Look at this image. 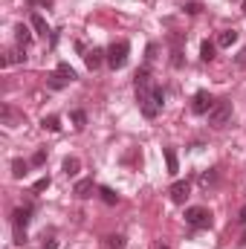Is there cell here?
I'll list each match as a JSON object with an SVG mask.
<instances>
[{
	"label": "cell",
	"mask_w": 246,
	"mask_h": 249,
	"mask_svg": "<svg viewBox=\"0 0 246 249\" xmlns=\"http://www.w3.org/2000/svg\"><path fill=\"white\" fill-rule=\"evenodd\" d=\"M162 105H165V90L154 84L151 96H148V99L139 105V110H142V116H145V119H157V116L162 113Z\"/></svg>",
	"instance_id": "obj_1"
},
{
	"label": "cell",
	"mask_w": 246,
	"mask_h": 249,
	"mask_svg": "<svg viewBox=\"0 0 246 249\" xmlns=\"http://www.w3.org/2000/svg\"><path fill=\"white\" fill-rule=\"evenodd\" d=\"M232 122V102L229 99H217L214 107L209 110V124L211 127H226Z\"/></svg>",
	"instance_id": "obj_2"
},
{
	"label": "cell",
	"mask_w": 246,
	"mask_h": 249,
	"mask_svg": "<svg viewBox=\"0 0 246 249\" xmlns=\"http://www.w3.org/2000/svg\"><path fill=\"white\" fill-rule=\"evenodd\" d=\"M185 223L194 226V229H209L211 226V212L203 209V206H188L185 209Z\"/></svg>",
	"instance_id": "obj_3"
},
{
	"label": "cell",
	"mask_w": 246,
	"mask_h": 249,
	"mask_svg": "<svg viewBox=\"0 0 246 249\" xmlns=\"http://www.w3.org/2000/svg\"><path fill=\"white\" fill-rule=\"evenodd\" d=\"M127 53H130V44L127 41L110 44V50H107V67L110 70H122L124 64H127Z\"/></svg>",
	"instance_id": "obj_4"
},
{
	"label": "cell",
	"mask_w": 246,
	"mask_h": 249,
	"mask_svg": "<svg viewBox=\"0 0 246 249\" xmlns=\"http://www.w3.org/2000/svg\"><path fill=\"white\" fill-rule=\"evenodd\" d=\"M214 102H217V99H214L211 93L197 90V93H194V102H191V110H194L197 116H209V110L214 107Z\"/></svg>",
	"instance_id": "obj_5"
},
{
	"label": "cell",
	"mask_w": 246,
	"mask_h": 249,
	"mask_svg": "<svg viewBox=\"0 0 246 249\" xmlns=\"http://www.w3.org/2000/svg\"><path fill=\"white\" fill-rule=\"evenodd\" d=\"M29 220H32V206H18V209L12 212V226H15V229H26Z\"/></svg>",
	"instance_id": "obj_6"
},
{
	"label": "cell",
	"mask_w": 246,
	"mask_h": 249,
	"mask_svg": "<svg viewBox=\"0 0 246 249\" xmlns=\"http://www.w3.org/2000/svg\"><path fill=\"white\" fill-rule=\"evenodd\" d=\"M188 191H191V183H188V180H177L174 186L168 188V194H171V200H174L177 206H183L185 200H188Z\"/></svg>",
	"instance_id": "obj_7"
},
{
	"label": "cell",
	"mask_w": 246,
	"mask_h": 249,
	"mask_svg": "<svg viewBox=\"0 0 246 249\" xmlns=\"http://www.w3.org/2000/svg\"><path fill=\"white\" fill-rule=\"evenodd\" d=\"M93 191H99L96 183H93V177H87V180H78L75 188H72V194L78 197V200H87V197H93Z\"/></svg>",
	"instance_id": "obj_8"
},
{
	"label": "cell",
	"mask_w": 246,
	"mask_h": 249,
	"mask_svg": "<svg viewBox=\"0 0 246 249\" xmlns=\"http://www.w3.org/2000/svg\"><path fill=\"white\" fill-rule=\"evenodd\" d=\"M105 61H107V53H105V50H99V47H93V50L84 55V64H87L90 70H99Z\"/></svg>",
	"instance_id": "obj_9"
},
{
	"label": "cell",
	"mask_w": 246,
	"mask_h": 249,
	"mask_svg": "<svg viewBox=\"0 0 246 249\" xmlns=\"http://www.w3.org/2000/svg\"><path fill=\"white\" fill-rule=\"evenodd\" d=\"M3 67H9V64H26V47H15V50H9L3 58H0Z\"/></svg>",
	"instance_id": "obj_10"
},
{
	"label": "cell",
	"mask_w": 246,
	"mask_h": 249,
	"mask_svg": "<svg viewBox=\"0 0 246 249\" xmlns=\"http://www.w3.org/2000/svg\"><path fill=\"white\" fill-rule=\"evenodd\" d=\"M171 44H174V50H171V67H174V70H180V67H183V38H180V35H174V38H171Z\"/></svg>",
	"instance_id": "obj_11"
},
{
	"label": "cell",
	"mask_w": 246,
	"mask_h": 249,
	"mask_svg": "<svg viewBox=\"0 0 246 249\" xmlns=\"http://www.w3.org/2000/svg\"><path fill=\"white\" fill-rule=\"evenodd\" d=\"M29 23H32V29H35L38 35H47V32H50V26H47V18H44L41 12H32V15H29Z\"/></svg>",
	"instance_id": "obj_12"
},
{
	"label": "cell",
	"mask_w": 246,
	"mask_h": 249,
	"mask_svg": "<svg viewBox=\"0 0 246 249\" xmlns=\"http://www.w3.org/2000/svg\"><path fill=\"white\" fill-rule=\"evenodd\" d=\"M0 116H3V124H9V127H15V124L23 122V113H15L9 105H3V110H0Z\"/></svg>",
	"instance_id": "obj_13"
},
{
	"label": "cell",
	"mask_w": 246,
	"mask_h": 249,
	"mask_svg": "<svg viewBox=\"0 0 246 249\" xmlns=\"http://www.w3.org/2000/svg\"><path fill=\"white\" fill-rule=\"evenodd\" d=\"M15 38H18V47H29V44H32V32H29L23 23L15 26Z\"/></svg>",
	"instance_id": "obj_14"
},
{
	"label": "cell",
	"mask_w": 246,
	"mask_h": 249,
	"mask_svg": "<svg viewBox=\"0 0 246 249\" xmlns=\"http://www.w3.org/2000/svg\"><path fill=\"white\" fill-rule=\"evenodd\" d=\"M29 165H32V162H26V160H15V162H12V177H15V180H23V177L29 174Z\"/></svg>",
	"instance_id": "obj_15"
},
{
	"label": "cell",
	"mask_w": 246,
	"mask_h": 249,
	"mask_svg": "<svg viewBox=\"0 0 246 249\" xmlns=\"http://www.w3.org/2000/svg\"><path fill=\"white\" fill-rule=\"evenodd\" d=\"M232 44H238V32L235 29H223L217 35V47H232Z\"/></svg>",
	"instance_id": "obj_16"
},
{
	"label": "cell",
	"mask_w": 246,
	"mask_h": 249,
	"mask_svg": "<svg viewBox=\"0 0 246 249\" xmlns=\"http://www.w3.org/2000/svg\"><path fill=\"white\" fill-rule=\"evenodd\" d=\"M165 165H168V174H177L180 171V162H177V151L174 148H165Z\"/></svg>",
	"instance_id": "obj_17"
},
{
	"label": "cell",
	"mask_w": 246,
	"mask_h": 249,
	"mask_svg": "<svg viewBox=\"0 0 246 249\" xmlns=\"http://www.w3.org/2000/svg\"><path fill=\"white\" fill-rule=\"evenodd\" d=\"M99 197H102L107 206H116V203H119V194H116L110 186H99Z\"/></svg>",
	"instance_id": "obj_18"
},
{
	"label": "cell",
	"mask_w": 246,
	"mask_h": 249,
	"mask_svg": "<svg viewBox=\"0 0 246 249\" xmlns=\"http://www.w3.org/2000/svg\"><path fill=\"white\" fill-rule=\"evenodd\" d=\"M47 84H50V87H53V90H64V87H67V84H70V81H67V78H64L61 72H58V70H55V72H50V75H47Z\"/></svg>",
	"instance_id": "obj_19"
},
{
	"label": "cell",
	"mask_w": 246,
	"mask_h": 249,
	"mask_svg": "<svg viewBox=\"0 0 246 249\" xmlns=\"http://www.w3.org/2000/svg\"><path fill=\"white\" fill-rule=\"evenodd\" d=\"M78 168H81L78 157H67V160H64V174H67V177H75V174H78Z\"/></svg>",
	"instance_id": "obj_20"
},
{
	"label": "cell",
	"mask_w": 246,
	"mask_h": 249,
	"mask_svg": "<svg viewBox=\"0 0 246 249\" xmlns=\"http://www.w3.org/2000/svg\"><path fill=\"white\" fill-rule=\"evenodd\" d=\"M214 50H217V44H211V41H203V44H200V58L209 64L211 58H214Z\"/></svg>",
	"instance_id": "obj_21"
},
{
	"label": "cell",
	"mask_w": 246,
	"mask_h": 249,
	"mask_svg": "<svg viewBox=\"0 0 246 249\" xmlns=\"http://www.w3.org/2000/svg\"><path fill=\"white\" fill-rule=\"evenodd\" d=\"M41 127L55 133V130H61V119H58V116H44V119H41Z\"/></svg>",
	"instance_id": "obj_22"
},
{
	"label": "cell",
	"mask_w": 246,
	"mask_h": 249,
	"mask_svg": "<svg viewBox=\"0 0 246 249\" xmlns=\"http://www.w3.org/2000/svg\"><path fill=\"white\" fill-rule=\"evenodd\" d=\"M58 72H61V75L67 78V81H70V84H72V81L78 78V72H75V70H72V67H70L67 61H61V64H58Z\"/></svg>",
	"instance_id": "obj_23"
},
{
	"label": "cell",
	"mask_w": 246,
	"mask_h": 249,
	"mask_svg": "<svg viewBox=\"0 0 246 249\" xmlns=\"http://www.w3.org/2000/svg\"><path fill=\"white\" fill-rule=\"evenodd\" d=\"M70 119H72V124L81 130V127L87 124V113H84V110H72V113H70Z\"/></svg>",
	"instance_id": "obj_24"
},
{
	"label": "cell",
	"mask_w": 246,
	"mask_h": 249,
	"mask_svg": "<svg viewBox=\"0 0 246 249\" xmlns=\"http://www.w3.org/2000/svg\"><path fill=\"white\" fill-rule=\"evenodd\" d=\"M107 249H124V238L122 235H110L107 238Z\"/></svg>",
	"instance_id": "obj_25"
},
{
	"label": "cell",
	"mask_w": 246,
	"mask_h": 249,
	"mask_svg": "<svg viewBox=\"0 0 246 249\" xmlns=\"http://www.w3.org/2000/svg\"><path fill=\"white\" fill-rule=\"evenodd\" d=\"M29 162H32V165H44V162H47V148H41V151H35Z\"/></svg>",
	"instance_id": "obj_26"
},
{
	"label": "cell",
	"mask_w": 246,
	"mask_h": 249,
	"mask_svg": "<svg viewBox=\"0 0 246 249\" xmlns=\"http://www.w3.org/2000/svg\"><path fill=\"white\" fill-rule=\"evenodd\" d=\"M32 9H53L55 6V0H26Z\"/></svg>",
	"instance_id": "obj_27"
},
{
	"label": "cell",
	"mask_w": 246,
	"mask_h": 249,
	"mask_svg": "<svg viewBox=\"0 0 246 249\" xmlns=\"http://www.w3.org/2000/svg\"><path fill=\"white\" fill-rule=\"evenodd\" d=\"M41 247H44V249H55V247H58L55 235H47V232H44V238H41Z\"/></svg>",
	"instance_id": "obj_28"
},
{
	"label": "cell",
	"mask_w": 246,
	"mask_h": 249,
	"mask_svg": "<svg viewBox=\"0 0 246 249\" xmlns=\"http://www.w3.org/2000/svg\"><path fill=\"white\" fill-rule=\"evenodd\" d=\"M214 180H217V171H214V168H211V171H209V174H203V177H200V183H203V186H206V188L211 186V183H214Z\"/></svg>",
	"instance_id": "obj_29"
},
{
	"label": "cell",
	"mask_w": 246,
	"mask_h": 249,
	"mask_svg": "<svg viewBox=\"0 0 246 249\" xmlns=\"http://www.w3.org/2000/svg\"><path fill=\"white\" fill-rule=\"evenodd\" d=\"M47 188H50V177H41V180H38V183L32 186V191L38 194V191H47Z\"/></svg>",
	"instance_id": "obj_30"
},
{
	"label": "cell",
	"mask_w": 246,
	"mask_h": 249,
	"mask_svg": "<svg viewBox=\"0 0 246 249\" xmlns=\"http://www.w3.org/2000/svg\"><path fill=\"white\" fill-rule=\"evenodd\" d=\"M183 9L188 12V15H197V12H200V6H197V3H185Z\"/></svg>",
	"instance_id": "obj_31"
},
{
	"label": "cell",
	"mask_w": 246,
	"mask_h": 249,
	"mask_svg": "<svg viewBox=\"0 0 246 249\" xmlns=\"http://www.w3.org/2000/svg\"><path fill=\"white\" fill-rule=\"evenodd\" d=\"M235 61H238V67H246V50L238 53V58H235Z\"/></svg>",
	"instance_id": "obj_32"
},
{
	"label": "cell",
	"mask_w": 246,
	"mask_h": 249,
	"mask_svg": "<svg viewBox=\"0 0 246 249\" xmlns=\"http://www.w3.org/2000/svg\"><path fill=\"white\" fill-rule=\"evenodd\" d=\"M238 220H241V223H246V206L241 209V217H238Z\"/></svg>",
	"instance_id": "obj_33"
},
{
	"label": "cell",
	"mask_w": 246,
	"mask_h": 249,
	"mask_svg": "<svg viewBox=\"0 0 246 249\" xmlns=\"http://www.w3.org/2000/svg\"><path fill=\"white\" fill-rule=\"evenodd\" d=\"M241 244H244V247H246V232H244V238H241Z\"/></svg>",
	"instance_id": "obj_34"
},
{
	"label": "cell",
	"mask_w": 246,
	"mask_h": 249,
	"mask_svg": "<svg viewBox=\"0 0 246 249\" xmlns=\"http://www.w3.org/2000/svg\"><path fill=\"white\" fill-rule=\"evenodd\" d=\"M244 15H246V0H244Z\"/></svg>",
	"instance_id": "obj_35"
},
{
	"label": "cell",
	"mask_w": 246,
	"mask_h": 249,
	"mask_svg": "<svg viewBox=\"0 0 246 249\" xmlns=\"http://www.w3.org/2000/svg\"><path fill=\"white\" fill-rule=\"evenodd\" d=\"M162 249H168V247H162Z\"/></svg>",
	"instance_id": "obj_36"
}]
</instances>
